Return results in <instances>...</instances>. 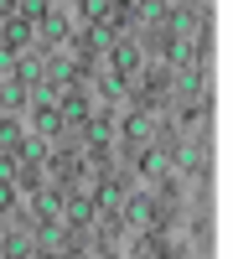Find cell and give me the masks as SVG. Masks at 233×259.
I'll list each match as a JSON object with an SVG mask.
<instances>
[{"label":"cell","mask_w":233,"mask_h":259,"mask_svg":"<svg viewBox=\"0 0 233 259\" xmlns=\"http://www.w3.org/2000/svg\"><path fill=\"white\" fill-rule=\"evenodd\" d=\"M6 254H36V244L26 239V233H16V239H6Z\"/></svg>","instance_id":"obj_15"},{"label":"cell","mask_w":233,"mask_h":259,"mask_svg":"<svg viewBox=\"0 0 233 259\" xmlns=\"http://www.w3.org/2000/svg\"><path fill=\"white\" fill-rule=\"evenodd\" d=\"M140 171H145V177H161V171H166V150H145Z\"/></svg>","instance_id":"obj_12"},{"label":"cell","mask_w":233,"mask_h":259,"mask_svg":"<svg viewBox=\"0 0 233 259\" xmlns=\"http://www.w3.org/2000/svg\"><path fill=\"white\" fill-rule=\"evenodd\" d=\"M36 130H41V135H57V130H62V109L41 104V109H36Z\"/></svg>","instance_id":"obj_6"},{"label":"cell","mask_w":233,"mask_h":259,"mask_svg":"<svg viewBox=\"0 0 233 259\" xmlns=\"http://www.w3.org/2000/svg\"><path fill=\"white\" fill-rule=\"evenodd\" d=\"M62 119H88V104H83V99H68V104H62Z\"/></svg>","instance_id":"obj_16"},{"label":"cell","mask_w":233,"mask_h":259,"mask_svg":"<svg viewBox=\"0 0 233 259\" xmlns=\"http://www.w3.org/2000/svg\"><path fill=\"white\" fill-rule=\"evenodd\" d=\"M47 218H57V207H62V192H41V202H36Z\"/></svg>","instance_id":"obj_17"},{"label":"cell","mask_w":233,"mask_h":259,"mask_svg":"<svg viewBox=\"0 0 233 259\" xmlns=\"http://www.w3.org/2000/svg\"><path fill=\"white\" fill-rule=\"evenodd\" d=\"M0 16H11V0H0Z\"/></svg>","instance_id":"obj_25"},{"label":"cell","mask_w":233,"mask_h":259,"mask_svg":"<svg viewBox=\"0 0 233 259\" xmlns=\"http://www.w3.org/2000/svg\"><path fill=\"white\" fill-rule=\"evenodd\" d=\"M26 36H31V21H26V16H16V21H6V36H0V41H6V52H16Z\"/></svg>","instance_id":"obj_3"},{"label":"cell","mask_w":233,"mask_h":259,"mask_svg":"<svg viewBox=\"0 0 233 259\" xmlns=\"http://www.w3.org/2000/svg\"><path fill=\"white\" fill-rule=\"evenodd\" d=\"M99 202H104V207H124V187H119V182H104V187H99Z\"/></svg>","instance_id":"obj_11"},{"label":"cell","mask_w":233,"mask_h":259,"mask_svg":"<svg viewBox=\"0 0 233 259\" xmlns=\"http://www.w3.org/2000/svg\"><path fill=\"white\" fill-rule=\"evenodd\" d=\"M21 99H26V89H21L16 78H6V83H0V104H6V109H16Z\"/></svg>","instance_id":"obj_10"},{"label":"cell","mask_w":233,"mask_h":259,"mask_svg":"<svg viewBox=\"0 0 233 259\" xmlns=\"http://www.w3.org/2000/svg\"><path fill=\"white\" fill-rule=\"evenodd\" d=\"M171 6H181V0H171Z\"/></svg>","instance_id":"obj_26"},{"label":"cell","mask_w":233,"mask_h":259,"mask_svg":"<svg viewBox=\"0 0 233 259\" xmlns=\"http://www.w3.org/2000/svg\"><path fill=\"white\" fill-rule=\"evenodd\" d=\"M181 166L187 171H207V150L202 145H181Z\"/></svg>","instance_id":"obj_9"},{"label":"cell","mask_w":233,"mask_h":259,"mask_svg":"<svg viewBox=\"0 0 233 259\" xmlns=\"http://www.w3.org/2000/svg\"><path fill=\"white\" fill-rule=\"evenodd\" d=\"M16 140H21V130H16L11 119H0V145H11V150H16Z\"/></svg>","instance_id":"obj_18"},{"label":"cell","mask_w":233,"mask_h":259,"mask_svg":"<svg viewBox=\"0 0 233 259\" xmlns=\"http://www.w3.org/2000/svg\"><path fill=\"white\" fill-rule=\"evenodd\" d=\"M16 166H21V161H16V150H11V156H0V182H11V177H16Z\"/></svg>","instance_id":"obj_20"},{"label":"cell","mask_w":233,"mask_h":259,"mask_svg":"<svg viewBox=\"0 0 233 259\" xmlns=\"http://www.w3.org/2000/svg\"><path fill=\"white\" fill-rule=\"evenodd\" d=\"M88 140H94V145H104V140H109V124L94 119V124H88Z\"/></svg>","instance_id":"obj_21"},{"label":"cell","mask_w":233,"mask_h":259,"mask_svg":"<svg viewBox=\"0 0 233 259\" xmlns=\"http://www.w3.org/2000/svg\"><path fill=\"white\" fill-rule=\"evenodd\" d=\"M135 254H166V249H161V239H156V233H145V239H140V249H135Z\"/></svg>","instance_id":"obj_22"},{"label":"cell","mask_w":233,"mask_h":259,"mask_svg":"<svg viewBox=\"0 0 233 259\" xmlns=\"http://www.w3.org/2000/svg\"><path fill=\"white\" fill-rule=\"evenodd\" d=\"M41 73H47V83H52V89H62V83H73V62H68V57H52Z\"/></svg>","instance_id":"obj_5"},{"label":"cell","mask_w":233,"mask_h":259,"mask_svg":"<svg viewBox=\"0 0 233 259\" xmlns=\"http://www.w3.org/2000/svg\"><path fill=\"white\" fill-rule=\"evenodd\" d=\"M21 16L26 21H47V0H21Z\"/></svg>","instance_id":"obj_14"},{"label":"cell","mask_w":233,"mask_h":259,"mask_svg":"<svg viewBox=\"0 0 233 259\" xmlns=\"http://www.w3.org/2000/svg\"><path fill=\"white\" fill-rule=\"evenodd\" d=\"M47 36H68V21H62V16H47Z\"/></svg>","instance_id":"obj_24"},{"label":"cell","mask_w":233,"mask_h":259,"mask_svg":"<svg viewBox=\"0 0 233 259\" xmlns=\"http://www.w3.org/2000/svg\"><path fill=\"white\" fill-rule=\"evenodd\" d=\"M21 156H26V161H41V156H47V145H41V140H26V145H21Z\"/></svg>","instance_id":"obj_19"},{"label":"cell","mask_w":233,"mask_h":259,"mask_svg":"<svg viewBox=\"0 0 233 259\" xmlns=\"http://www.w3.org/2000/svg\"><path fill=\"white\" fill-rule=\"evenodd\" d=\"M135 11H140V21H161V16H166L161 0H135Z\"/></svg>","instance_id":"obj_13"},{"label":"cell","mask_w":233,"mask_h":259,"mask_svg":"<svg viewBox=\"0 0 233 259\" xmlns=\"http://www.w3.org/2000/svg\"><path fill=\"white\" fill-rule=\"evenodd\" d=\"M124 135L130 140H151V114H130L124 119Z\"/></svg>","instance_id":"obj_8"},{"label":"cell","mask_w":233,"mask_h":259,"mask_svg":"<svg viewBox=\"0 0 233 259\" xmlns=\"http://www.w3.org/2000/svg\"><path fill=\"white\" fill-rule=\"evenodd\" d=\"M114 68H119V78H130V73L140 68V52L130 47V41H119V47H114Z\"/></svg>","instance_id":"obj_4"},{"label":"cell","mask_w":233,"mask_h":259,"mask_svg":"<svg viewBox=\"0 0 233 259\" xmlns=\"http://www.w3.org/2000/svg\"><path fill=\"white\" fill-rule=\"evenodd\" d=\"M176 41H202V16L197 11H176Z\"/></svg>","instance_id":"obj_2"},{"label":"cell","mask_w":233,"mask_h":259,"mask_svg":"<svg viewBox=\"0 0 233 259\" xmlns=\"http://www.w3.org/2000/svg\"><path fill=\"white\" fill-rule=\"evenodd\" d=\"M6 78H16V62H11V52H6V47H0V83H6Z\"/></svg>","instance_id":"obj_23"},{"label":"cell","mask_w":233,"mask_h":259,"mask_svg":"<svg viewBox=\"0 0 233 259\" xmlns=\"http://www.w3.org/2000/svg\"><path fill=\"white\" fill-rule=\"evenodd\" d=\"M124 218H130L135 228H151V223H156V202H151V197H135V202L124 197Z\"/></svg>","instance_id":"obj_1"},{"label":"cell","mask_w":233,"mask_h":259,"mask_svg":"<svg viewBox=\"0 0 233 259\" xmlns=\"http://www.w3.org/2000/svg\"><path fill=\"white\" fill-rule=\"evenodd\" d=\"M62 207H68V223H78V228L94 218V202L88 197H73V202H62Z\"/></svg>","instance_id":"obj_7"}]
</instances>
